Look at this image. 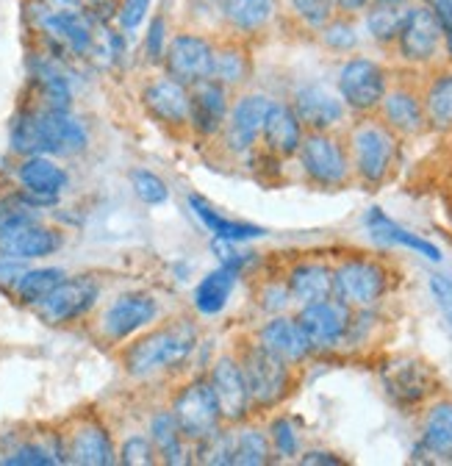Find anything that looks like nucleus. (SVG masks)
<instances>
[{
  "label": "nucleus",
  "mask_w": 452,
  "mask_h": 466,
  "mask_svg": "<svg viewBox=\"0 0 452 466\" xmlns=\"http://www.w3.org/2000/svg\"><path fill=\"white\" fill-rule=\"evenodd\" d=\"M200 330L192 319L178 317L173 322H161L136 336L123 353L126 375L134 380H153L181 372L197 353Z\"/></svg>",
  "instance_id": "1"
},
{
  "label": "nucleus",
  "mask_w": 452,
  "mask_h": 466,
  "mask_svg": "<svg viewBox=\"0 0 452 466\" xmlns=\"http://www.w3.org/2000/svg\"><path fill=\"white\" fill-rule=\"evenodd\" d=\"M239 361H242L245 380L250 389L253 411H269V408H277L289 397V391L295 386V367L292 364L275 359L256 341L242 347Z\"/></svg>",
  "instance_id": "2"
},
{
  "label": "nucleus",
  "mask_w": 452,
  "mask_h": 466,
  "mask_svg": "<svg viewBox=\"0 0 452 466\" xmlns=\"http://www.w3.org/2000/svg\"><path fill=\"white\" fill-rule=\"evenodd\" d=\"M347 153L358 178L369 187H377L388 178L394 161H397V134L386 123L364 120L350 131Z\"/></svg>",
  "instance_id": "3"
},
{
  "label": "nucleus",
  "mask_w": 452,
  "mask_h": 466,
  "mask_svg": "<svg viewBox=\"0 0 452 466\" xmlns=\"http://www.w3.org/2000/svg\"><path fill=\"white\" fill-rule=\"evenodd\" d=\"M169 411H173V417H176V422H178V428L189 444L211 436L214 431H219L225 425L222 414H219V405H216V397H214V389H211L206 375L189 378L173 394V400H169Z\"/></svg>",
  "instance_id": "4"
},
{
  "label": "nucleus",
  "mask_w": 452,
  "mask_h": 466,
  "mask_svg": "<svg viewBox=\"0 0 452 466\" xmlns=\"http://www.w3.org/2000/svg\"><path fill=\"white\" fill-rule=\"evenodd\" d=\"M388 291V272L380 261L353 256L333 267V298L353 311L372 309Z\"/></svg>",
  "instance_id": "5"
},
{
  "label": "nucleus",
  "mask_w": 452,
  "mask_h": 466,
  "mask_svg": "<svg viewBox=\"0 0 452 466\" xmlns=\"http://www.w3.org/2000/svg\"><path fill=\"white\" fill-rule=\"evenodd\" d=\"M214 45H216V39L208 36L206 31H197V28L176 31L173 36H169L164 58H161L164 76L176 78L186 86H195V84L211 78Z\"/></svg>",
  "instance_id": "6"
},
{
  "label": "nucleus",
  "mask_w": 452,
  "mask_h": 466,
  "mask_svg": "<svg viewBox=\"0 0 452 466\" xmlns=\"http://www.w3.org/2000/svg\"><path fill=\"white\" fill-rule=\"evenodd\" d=\"M300 167L306 178L316 187L336 189L350 181V153L347 147L333 137V131H308L297 150Z\"/></svg>",
  "instance_id": "7"
},
{
  "label": "nucleus",
  "mask_w": 452,
  "mask_h": 466,
  "mask_svg": "<svg viewBox=\"0 0 452 466\" xmlns=\"http://www.w3.org/2000/svg\"><path fill=\"white\" fill-rule=\"evenodd\" d=\"M388 89V73L380 62L367 56H353L336 76V92L342 103L356 114H372Z\"/></svg>",
  "instance_id": "8"
},
{
  "label": "nucleus",
  "mask_w": 452,
  "mask_h": 466,
  "mask_svg": "<svg viewBox=\"0 0 452 466\" xmlns=\"http://www.w3.org/2000/svg\"><path fill=\"white\" fill-rule=\"evenodd\" d=\"M158 317H161V300L150 295V291L134 289V291H123V295H117L103 309L100 330L108 341L120 344L153 328Z\"/></svg>",
  "instance_id": "9"
},
{
  "label": "nucleus",
  "mask_w": 452,
  "mask_h": 466,
  "mask_svg": "<svg viewBox=\"0 0 452 466\" xmlns=\"http://www.w3.org/2000/svg\"><path fill=\"white\" fill-rule=\"evenodd\" d=\"M216 405H219V414L225 425H242L250 420L253 414V402H250V389L245 380V370L239 361V353H222L208 364L206 372Z\"/></svg>",
  "instance_id": "10"
},
{
  "label": "nucleus",
  "mask_w": 452,
  "mask_h": 466,
  "mask_svg": "<svg viewBox=\"0 0 452 466\" xmlns=\"http://www.w3.org/2000/svg\"><path fill=\"white\" fill-rule=\"evenodd\" d=\"M272 97L264 92H245L231 103L228 120L219 134V145L228 156H250L261 139V128Z\"/></svg>",
  "instance_id": "11"
},
{
  "label": "nucleus",
  "mask_w": 452,
  "mask_h": 466,
  "mask_svg": "<svg viewBox=\"0 0 452 466\" xmlns=\"http://www.w3.org/2000/svg\"><path fill=\"white\" fill-rule=\"evenodd\" d=\"M100 300V283L89 275L65 278L50 295L36 303V314L47 325H70L81 317H86Z\"/></svg>",
  "instance_id": "12"
},
{
  "label": "nucleus",
  "mask_w": 452,
  "mask_h": 466,
  "mask_svg": "<svg viewBox=\"0 0 452 466\" xmlns=\"http://www.w3.org/2000/svg\"><path fill=\"white\" fill-rule=\"evenodd\" d=\"M295 319L303 328L314 353H325V350H333L347 341L353 325V309L338 303L336 298H327L311 306H300Z\"/></svg>",
  "instance_id": "13"
},
{
  "label": "nucleus",
  "mask_w": 452,
  "mask_h": 466,
  "mask_svg": "<svg viewBox=\"0 0 452 466\" xmlns=\"http://www.w3.org/2000/svg\"><path fill=\"white\" fill-rule=\"evenodd\" d=\"M142 108L153 123L169 131H189V86L169 78L156 76L142 86Z\"/></svg>",
  "instance_id": "14"
},
{
  "label": "nucleus",
  "mask_w": 452,
  "mask_h": 466,
  "mask_svg": "<svg viewBox=\"0 0 452 466\" xmlns=\"http://www.w3.org/2000/svg\"><path fill=\"white\" fill-rule=\"evenodd\" d=\"M394 45L406 65H430L444 45V28L425 6H406V17Z\"/></svg>",
  "instance_id": "15"
},
{
  "label": "nucleus",
  "mask_w": 452,
  "mask_h": 466,
  "mask_svg": "<svg viewBox=\"0 0 452 466\" xmlns=\"http://www.w3.org/2000/svg\"><path fill=\"white\" fill-rule=\"evenodd\" d=\"M231 89H225L214 78H206L195 86H189V131L203 139H219L225 120L231 111Z\"/></svg>",
  "instance_id": "16"
},
{
  "label": "nucleus",
  "mask_w": 452,
  "mask_h": 466,
  "mask_svg": "<svg viewBox=\"0 0 452 466\" xmlns=\"http://www.w3.org/2000/svg\"><path fill=\"white\" fill-rule=\"evenodd\" d=\"M17 181L20 189L45 208L65 195V189L70 187V175L59 161H53V156L36 153L23 156V161L17 164Z\"/></svg>",
  "instance_id": "17"
},
{
  "label": "nucleus",
  "mask_w": 452,
  "mask_h": 466,
  "mask_svg": "<svg viewBox=\"0 0 452 466\" xmlns=\"http://www.w3.org/2000/svg\"><path fill=\"white\" fill-rule=\"evenodd\" d=\"M380 380L397 405H419L436 389L433 370L419 359H391L380 370Z\"/></svg>",
  "instance_id": "18"
},
{
  "label": "nucleus",
  "mask_w": 452,
  "mask_h": 466,
  "mask_svg": "<svg viewBox=\"0 0 452 466\" xmlns=\"http://www.w3.org/2000/svg\"><path fill=\"white\" fill-rule=\"evenodd\" d=\"M292 108L306 131H333L345 123L347 114L338 92L327 89L325 84H303L292 97Z\"/></svg>",
  "instance_id": "19"
},
{
  "label": "nucleus",
  "mask_w": 452,
  "mask_h": 466,
  "mask_svg": "<svg viewBox=\"0 0 452 466\" xmlns=\"http://www.w3.org/2000/svg\"><path fill=\"white\" fill-rule=\"evenodd\" d=\"M256 344L264 347L266 353H272L275 359L292 364V367L303 364L314 353L303 328L297 325V319L286 317V314H272V319H266L256 330Z\"/></svg>",
  "instance_id": "20"
},
{
  "label": "nucleus",
  "mask_w": 452,
  "mask_h": 466,
  "mask_svg": "<svg viewBox=\"0 0 452 466\" xmlns=\"http://www.w3.org/2000/svg\"><path fill=\"white\" fill-rule=\"evenodd\" d=\"M39 114V137H42V153L45 156H75L86 150L89 134L81 120L70 111H53L36 106Z\"/></svg>",
  "instance_id": "21"
},
{
  "label": "nucleus",
  "mask_w": 452,
  "mask_h": 466,
  "mask_svg": "<svg viewBox=\"0 0 452 466\" xmlns=\"http://www.w3.org/2000/svg\"><path fill=\"white\" fill-rule=\"evenodd\" d=\"M59 248H62V233L45 225L42 219L0 233V256L17 261H39L53 256Z\"/></svg>",
  "instance_id": "22"
},
{
  "label": "nucleus",
  "mask_w": 452,
  "mask_h": 466,
  "mask_svg": "<svg viewBox=\"0 0 452 466\" xmlns=\"http://www.w3.org/2000/svg\"><path fill=\"white\" fill-rule=\"evenodd\" d=\"M303 137H306V128L297 120L292 103L272 100V106L266 111V120H264V128H261L264 153L277 156V158L297 156V150L303 145Z\"/></svg>",
  "instance_id": "23"
},
{
  "label": "nucleus",
  "mask_w": 452,
  "mask_h": 466,
  "mask_svg": "<svg viewBox=\"0 0 452 466\" xmlns=\"http://www.w3.org/2000/svg\"><path fill=\"white\" fill-rule=\"evenodd\" d=\"M65 455L70 463L81 466H111L117 463V444L103 422L86 420L67 436Z\"/></svg>",
  "instance_id": "24"
},
{
  "label": "nucleus",
  "mask_w": 452,
  "mask_h": 466,
  "mask_svg": "<svg viewBox=\"0 0 452 466\" xmlns=\"http://www.w3.org/2000/svg\"><path fill=\"white\" fill-rule=\"evenodd\" d=\"M383 123L397 134V137H417L425 131L427 120H425V106H422V95L411 86H394L386 89L380 108Z\"/></svg>",
  "instance_id": "25"
},
{
  "label": "nucleus",
  "mask_w": 452,
  "mask_h": 466,
  "mask_svg": "<svg viewBox=\"0 0 452 466\" xmlns=\"http://www.w3.org/2000/svg\"><path fill=\"white\" fill-rule=\"evenodd\" d=\"M286 289L292 295V303L297 306H311L319 300L333 298V267H327L325 261H297L289 272H286Z\"/></svg>",
  "instance_id": "26"
},
{
  "label": "nucleus",
  "mask_w": 452,
  "mask_h": 466,
  "mask_svg": "<svg viewBox=\"0 0 452 466\" xmlns=\"http://www.w3.org/2000/svg\"><path fill=\"white\" fill-rule=\"evenodd\" d=\"M211 78L225 89H242L253 78V56L239 36L219 39L214 45V70Z\"/></svg>",
  "instance_id": "27"
},
{
  "label": "nucleus",
  "mask_w": 452,
  "mask_h": 466,
  "mask_svg": "<svg viewBox=\"0 0 452 466\" xmlns=\"http://www.w3.org/2000/svg\"><path fill=\"white\" fill-rule=\"evenodd\" d=\"M186 203H189L192 214L203 222V228L211 233L214 239H225V242H236V245H242V242H253V239L266 237V230L258 228V225H250V222L231 219V217L219 214V208H216L211 200H206L203 195H189Z\"/></svg>",
  "instance_id": "28"
},
{
  "label": "nucleus",
  "mask_w": 452,
  "mask_h": 466,
  "mask_svg": "<svg viewBox=\"0 0 452 466\" xmlns=\"http://www.w3.org/2000/svg\"><path fill=\"white\" fill-rule=\"evenodd\" d=\"M277 17V0H222V25L231 36H253Z\"/></svg>",
  "instance_id": "29"
},
{
  "label": "nucleus",
  "mask_w": 452,
  "mask_h": 466,
  "mask_svg": "<svg viewBox=\"0 0 452 466\" xmlns=\"http://www.w3.org/2000/svg\"><path fill=\"white\" fill-rule=\"evenodd\" d=\"M236 283H239V272L231 269V267H216L211 272H206L195 291H192V306L200 317H219L225 309H228L234 291H236Z\"/></svg>",
  "instance_id": "30"
},
{
  "label": "nucleus",
  "mask_w": 452,
  "mask_h": 466,
  "mask_svg": "<svg viewBox=\"0 0 452 466\" xmlns=\"http://www.w3.org/2000/svg\"><path fill=\"white\" fill-rule=\"evenodd\" d=\"M147 436H150L161 463L181 466V463L192 461V444L181 433V428H178L169 408H158V411H153V417L147 422Z\"/></svg>",
  "instance_id": "31"
},
{
  "label": "nucleus",
  "mask_w": 452,
  "mask_h": 466,
  "mask_svg": "<svg viewBox=\"0 0 452 466\" xmlns=\"http://www.w3.org/2000/svg\"><path fill=\"white\" fill-rule=\"evenodd\" d=\"M417 452L427 455V461H452V400L427 408Z\"/></svg>",
  "instance_id": "32"
},
{
  "label": "nucleus",
  "mask_w": 452,
  "mask_h": 466,
  "mask_svg": "<svg viewBox=\"0 0 452 466\" xmlns=\"http://www.w3.org/2000/svg\"><path fill=\"white\" fill-rule=\"evenodd\" d=\"M367 228L372 230V237H375V239H380V242H386V245H400V248L414 250L417 256H425L427 261H441V250H438L433 242H427V239L417 237V233L400 228L394 219H388L380 208H369V214H367Z\"/></svg>",
  "instance_id": "33"
},
{
  "label": "nucleus",
  "mask_w": 452,
  "mask_h": 466,
  "mask_svg": "<svg viewBox=\"0 0 452 466\" xmlns=\"http://www.w3.org/2000/svg\"><path fill=\"white\" fill-rule=\"evenodd\" d=\"M425 120L436 131H452V70H441L430 78L425 95Z\"/></svg>",
  "instance_id": "34"
},
{
  "label": "nucleus",
  "mask_w": 452,
  "mask_h": 466,
  "mask_svg": "<svg viewBox=\"0 0 452 466\" xmlns=\"http://www.w3.org/2000/svg\"><path fill=\"white\" fill-rule=\"evenodd\" d=\"M234 466H266L275 455L266 431L253 428L247 422L234 425Z\"/></svg>",
  "instance_id": "35"
},
{
  "label": "nucleus",
  "mask_w": 452,
  "mask_h": 466,
  "mask_svg": "<svg viewBox=\"0 0 452 466\" xmlns=\"http://www.w3.org/2000/svg\"><path fill=\"white\" fill-rule=\"evenodd\" d=\"M65 278H67V275H65V269H59V267H34V269L25 267L23 275H20L17 283H15V295H17L20 303L36 306V303H42Z\"/></svg>",
  "instance_id": "36"
},
{
  "label": "nucleus",
  "mask_w": 452,
  "mask_h": 466,
  "mask_svg": "<svg viewBox=\"0 0 452 466\" xmlns=\"http://www.w3.org/2000/svg\"><path fill=\"white\" fill-rule=\"evenodd\" d=\"M234 425H222L211 436L192 444V461L206 466H234Z\"/></svg>",
  "instance_id": "37"
},
{
  "label": "nucleus",
  "mask_w": 452,
  "mask_h": 466,
  "mask_svg": "<svg viewBox=\"0 0 452 466\" xmlns=\"http://www.w3.org/2000/svg\"><path fill=\"white\" fill-rule=\"evenodd\" d=\"M364 25L367 34L377 42V45H394L406 17V4L403 6H391V4H369L364 9Z\"/></svg>",
  "instance_id": "38"
},
{
  "label": "nucleus",
  "mask_w": 452,
  "mask_h": 466,
  "mask_svg": "<svg viewBox=\"0 0 452 466\" xmlns=\"http://www.w3.org/2000/svg\"><path fill=\"white\" fill-rule=\"evenodd\" d=\"M9 145L17 156H36L42 153V137H39V114L34 108H23L15 114L9 128Z\"/></svg>",
  "instance_id": "39"
},
{
  "label": "nucleus",
  "mask_w": 452,
  "mask_h": 466,
  "mask_svg": "<svg viewBox=\"0 0 452 466\" xmlns=\"http://www.w3.org/2000/svg\"><path fill=\"white\" fill-rule=\"evenodd\" d=\"M319 42H322L327 50H333V53H353V50L358 47L361 36H358L356 23H353L347 15H342V17L327 20V23L319 28Z\"/></svg>",
  "instance_id": "40"
},
{
  "label": "nucleus",
  "mask_w": 452,
  "mask_h": 466,
  "mask_svg": "<svg viewBox=\"0 0 452 466\" xmlns=\"http://www.w3.org/2000/svg\"><path fill=\"white\" fill-rule=\"evenodd\" d=\"M128 178H131L134 195L145 206H164L169 200V187H166V181L161 178L158 172H153L147 167H136V169H131Z\"/></svg>",
  "instance_id": "41"
},
{
  "label": "nucleus",
  "mask_w": 452,
  "mask_h": 466,
  "mask_svg": "<svg viewBox=\"0 0 452 466\" xmlns=\"http://www.w3.org/2000/svg\"><path fill=\"white\" fill-rule=\"evenodd\" d=\"M173 36L169 31V20L166 15H153L147 20V28H145V39H142V56L145 62L153 65V67H161V58H164V50H166V42Z\"/></svg>",
  "instance_id": "42"
},
{
  "label": "nucleus",
  "mask_w": 452,
  "mask_h": 466,
  "mask_svg": "<svg viewBox=\"0 0 452 466\" xmlns=\"http://www.w3.org/2000/svg\"><path fill=\"white\" fill-rule=\"evenodd\" d=\"M266 436H269V444H272V452L277 458H295L300 455V436L292 425L289 417H275L266 428Z\"/></svg>",
  "instance_id": "43"
},
{
  "label": "nucleus",
  "mask_w": 452,
  "mask_h": 466,
  "mask_svg": "<svg viewBox=\"0 0 452 466\" xmlns=\"http://www.w3.org/2000/svg\"><path fill=\"white\" fill-rule=\"evenodd\" d=\"M289 9L306 28H314V31H319L327 20L336 17L333 0H289Z\"/></svg>",
  "instance_id": "44"
},
{
  "label": "nucleus",
  "mask_w": 452,
  "mask_h": 466,
  "mask_svg": "<svg viewBox=\"0 0 452 466\" xmlns=\"http://www.w3.org/2000/svg\"><path fill=\"white\" fill-rule=\"evenodd\" d=\"M117 461L126 466H150V463H158V455H156V447L147 433H131L120 444Z\"/></svg>",
  "instance_id": "45"
},
{
  "label": "nucleus",
  "mask_w": 452,
  "mask_h": 466,
  "mask_svg": "<svg viewBox=\"0 0 452 466\" xmlns=\"http://www.w3.org/2000/svg\"><path fill=\"white\" fill-rule=\"evenodd\" d=\"M62 450H50L45 444H23L17 450L9 452V458H4L6 466H53V463H62L67 458H62Z\"/></svg>",
  "instance_id": "46"
},
{
  "label": "nucleus",
  "mask_w": 452,
  "mask_h": 466,
  "mask_svg": "<svg viewBox=\"0 0 452 466\" xmlns=\"http://www.w3.org/2000/svg\"><path fill=\"white\" fill-rule=\"evenodd\" d=\"M150 9H153V0H120L117 4V28L126 31V34H136L147 17H150Z\"/></svg>",
  "instance_id": "47"
},
{
  "label": "nucleus",
  "mask_w": 452,
  "mask_h": 466,
  "mask_svg": "<svg viewBox=\"0 0 452 466\" xmlns=\"http://www.w3.org/2000/svg\"><path fill=\"white\" fill-rule=\"evenodd\" d=\"M289 303H292V295H289V289H286V280L284 283H275V280L264 283L261 291H258V306L266 314H284Z\"/></svg>",
  "instance_id": "48"
},
{
  "label": "nucleus",
  "mask_w": 452,
  "mask_h": 466,
  "mask_svg": "<svg viewBox=\"0 0 452 466\" xmlns=\"http://www.w3.org/2000/svg\"><path fill=\"white\" fill-rule=\"evenodd\" d=\"M189 12L192 20L203 23L206 28H211L214 23L222 25V0H189Z\"/></svg>",
  "instance_id": "49"
},
{
  "label": "nucleus",
  "mask_w": 452,
  "mask_h": 466,
  "mask_svg": "<svg viewBox=\"0 0 452 466\" xmlns=\"http://www.w3.org/2000/svg\"><path fill=\"white\" fill-rule=\"evenodd\" d=\"M422 6L438 20L444 34L452 31V0H422Z\"/></svg>",
  "instance_id": "50"
},
{
  "label": "nucleus",
  "mask_w": 452,
  "mask_h": 466,
  "mask_svg": "<svg viewBox=\"0 0 452 466\" xmlns=\"http://www.w3.org/2000/svg\"><path fill=\"white\" fill-rule=\"evenodd\" d=\"M430 291H433V298L438 300V306L449 314L452 311V280L444 278V275H433L430 278Z\"/></svg>",
  "instance_id": "51"
},
{
  "label": "nucleus",
  "mask_w": 452,
  "mask_h": 466,
  "mask_svg": "<svg viewBox=\"0 0 452 466\" xmlns=\"http://www.w3.org/2000/svg\"><path fill=\"white\" fill-rule=\"evenodd\" d=\"M300 463L303 466H342L345 461L336 452H327V450H308L300 455Z\"/></svg>",
  "instance_id": "52"
},
{
  "label": "nucleus",
  "mask_w": 452,
  "mask_h": 466,
  "mask_svg": "<svg viewBox=\"0 0 452 466\" xmlns=\"http://www.w3.org/2000/svg\"><path fill=\"white\" fill-rule=\"evenodd\" d=\"M25 261H17V258H6V256H0V283H6V286H12L15 289V283H17V278L23 275V267Z\"/></svg>",
  "instance_id": "53"
},
{
  "label": "nucleus",
  "mask_w": 452,
  "mask_h": 466,
  "mask_svg": "<svg viewBox=\"0 0 452 466\" xmlns=\"http://www.w3.org/2000/svg\"><path fill=\"white\" fill-rule=\"evenodd\" d=\"M336 4V12H342V15H347V17H353V15H358V12H364L372 0H333Z\"/></svg>",
  "instance_id": "54"
},
{
  "label": "nucleus",
  "mask_w": 452,
  "mask_h": 466,
  "mask_svg": "<svg viewBox=\"0 0 452 466\" xmlns=\"http://www.w3.org/2000/svg\"><path fill=\"white\" fill-rule=\"evenodd\" d=\"M45 6H53V9H70V6H78V0H39Z\"/></svg>",
  "instance_id": "55"
},
{
  "label": "nucleus",
  "mask_w": 452,
  "mask_h": 466,
  "mask_svg": "<svg viewBox=\"0 0 452 466\" xmlns=\"http://www.w3.org/2000/svg\"><path fill=\"white\" fill-rule=\"evenodd\" d=\"M444 47H447V56H449V62H452V31L444 34Z\"/></svg>",
  "instance_id": "56"
},
{
  "label": "nucleus",
  "mask_w": 452,
  "mask_h": 466,
  "mask_svg": "<svg viewBox=\"0 0 452 466\" xmlns=\"http://www.w3.org/2000/svg\"><path fill=\"white\" fill-rule=\"evenodd\" d=\"M372 4H391V6H403L406 0H372Z\"/></svg>",
  "instance_id": "57"
},
{
  "label": "nucleus",
  "mask_w": 452,
  "mask_h": 466,
  "mask_svg": "<svg viewBox=\"0 0 452 466\" xmlns=\"http://www.w3.org/2000/svg\"><path fill=\"white\" fill-rule=\"evenodd\" d=\"M449 319H452V311H449Z\"/></svg>",
  "instance_id": "58"
}]
</instances>
